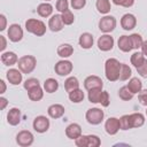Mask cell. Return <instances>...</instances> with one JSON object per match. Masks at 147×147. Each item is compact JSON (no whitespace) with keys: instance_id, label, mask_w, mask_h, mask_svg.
I'll return each instance as SVG.
<instances>
[{"instance_id":"cell-1","label":"cell","mask_w":147,"mask_h":147,"mask_svg":"<svg viewBox=\"0 0 147 147\" xmlns=\"http://www.w3.org/2000/svg\"><path fill=\"white\" fill-rule=\"evenodd\" d=\"M121 67L122 63L117 59L110 57L106 61L105 63V75L106 78L109 82H116L119 79V74H121Z\"/></svg>"},{"instance_id":"cell-2","label":"cell","mask_w":147,"mask_h":147,"mask_svg":"<svg viewBox=\"0 0 147 147\" xmlns=\"http://www.w3.org/2000/svg\"><path fill=\"white\" fill-rule=\"evenodd\" d=\"M25 30L37 37H41L46 33V25L41 20L29 18L25 21Z\"/></svg>"},{"instance_id":"cell-3","label":"cell","mask_w":147,"mask_h":147,"mask_svg":"<svg viewBox=\"0 0 147 147\" xmlns=\"http://www.w3.org/2000/svg\"><path fill=\"white\" fill-rule=\"evenodd\" d=\"M17 65L23 74H31L36 69L37 59L33 55H23L22 57L18 59Z\"/></svg>"},{"instance_id":"cell-4","label":"cell","mask_w":147,"mask_h":147,"mask_svg":"<svg viewBox=\"0 0 147 147\" xmlns=\"http://www.w3.org/2000/svg\"><path fill=\"white\" fill-rule=\"evenodd\" d=\"M75 144L77 147H99L101 145V140L95 134H82L75 139Z\"/></svg>"},{"instance_id":"cell-5","label":"cell","mask_w":147,"mask_h":147,"mask_svg":"<svg viewBox=\"0 0 147 147\" xmlns=\"http://www.w3.org/2000/svg\"><path fill=\"white\" fill-rule=\"evenodd\" d=\"M103 117H105V113L102 109L100 108H90L86 114H85V118L87 121V123L92 124V125H98L100 124L102 121H103Z\"/></svg>"},{"instance_id":"cell-6","label":"cell","mask_w":147,"mask_h":147,"mask_svg":"<svg viewBox=\"0 0 147 147\" xmlns=\"http://www.w3.org/2000/svg\"><path fill=\"white\" fill-rule=\"evenodd\" d=\"M116 28V18L111 15H105L99 21V29L103 33H110Z\"/></svg>"},{"instance_id":"cell-7","label":"cell","mask_w":147,"mask_h":147,"mask_svg":"<svg viewBox=\"0 0 147 147\" xmlns=\"http://www.w3.org/2000/svg\"><path fill=\"white\" fill-rule=\"evenodd\" d=\"M74 69V65H72V62L69 61V60H60L56 62V64L54 65V71L55 74H57L59 76H68L71 74Z\"/></svg>"},{"instance_id":"cell-8","label":"cell","mask_w":147,"mask_h":147,"mask_svg":"<svg viewBox=\"0 0 147 147\" xmlns=\"http://www.w3.org/2000/svg\"><path fill=\"white\" fill-rule=\"evenodd\" d=\"M34 137L32 134V132L28 131V130H22L16 134V142L18 146L21 147H29L33 144Z\"/></svg>"},{"instance_id":"cell-9","label":"cell","mask_w":147,"mask_h":147,"mask_svg":"<svg viewBox=\"0 0 147 147\" xmlns=\"http://www.w3.org/2000/svg\"><path fill=\"white\" fill-rule=\"evenodd\" d=\"M49 119L44 116V115H39L37 116L34 119H33V123H32V126H33V130L38 133H44L46 131H48L49 129Z\"/></svg>"},{"instance_id":"cell-10","label":"cell","mask_w":147,"mask_h":147,"mask_svg":"<svg viewBox=\"0 0 147 147\" xmlns=\"http://www.w3.org/2000/svg\"><path fill=\"white\" fill-rule=\"evenodd\" d=\"M96 44H98V48L100 51L108 52V51H111L113 49L114 44H115V40H114V38L109 33H105L101 37H99Z\"/></svg>"},{"instance_id":"cell-11","label":"cell","mask_w":147,"mask_h":147,"mask_svg":"<svg viewBox=\"0 0 147 147\" xmlns=\"http://www.w3.org/2000/svg\"><path fill=\"white\" fill-rule=\"evenodd\" d=\"M7 34H8V38L10 41L13 42H18L23 39V29L20 24H11L9 25V29L7 31Z\"/></svg>"},{"instance_id":"cell-12","label":"cell","mask_w":147,"mask_h":147,"mask_svg":"<svg viewBox=\"0 0 147 147\" xmlns=\"http://www.w3.org/2000/svg\"><path fill=\"white\" fill-rule=\"evenodd\" d=\"M84 87L86 91L93 90V88H102L103 87V82L99 76L91 75L87 76L84 80Z\"/></svg>"},{"instance_id":"cell-13","label":"cell","mask_w":147,"mask_h":147,"mask_svg":"<svg viewBox=\"0 0 147 147\" xmlns=\"http://www.w3.org/2000/svg\"><path fill=\"white\" fill-rule=\"evenodd\" d=\"M6 78L9 82V84L11 85H18L22 83L23 79V72L20 69H15L11 68L6 72Z\"/></svg>"},{"instance_id":"cell-14","label":"cell","mask_w":147,"mask_h":147,"mask_svg":"<svg viewBox=\"0 0 147 147\" xmlns=\"http://www.w3.org/2000/svg\"><path fill=\"white\" fill-rule=\"evenodd\" d=\"M137 25V18L133 14H124L121 18V26L125 30V31H130V30H133Z\"/></svg>"},{"instance_id":"cell-15","label":"cell","mask_w":147,"mask_h":147,"mask_svg":"<svg viewBox=\"0 0 147 147\" xmlns=\"http://www.w3.org/2000/svg\"><path fill=\"white\" fill-rule=\"evenodd\" d=\"M105 130L108 134L114 136L116 134L119 130H121V125H119V118L116 117H109L106 123H105Z\"/></svg>"},{"instance_id":"cell-16","label":"cell","mask_w":147,"mask_h":147,"mask_svg":"<svg viewBox=\"0 0 147 147\" xmlns=\"http://www.w3.org/2000/svg\"><path fill=\"white\" fill-rule=\"evenodd\" d=\"M64 24H63V21H62V17L60 14H55V15H52L49 21H48V28L51 31L53 32H59L63 29Z\"/></svg>"},{"instance_id":"cell-17","label":"cell","mask_w":147,"mask_h":147,"mask_svg":"<svg viewBox=\"0 0 147 147\" xmlns=\"http://www.w3.org/2000/svg\"><path fill=\"white\" fill-rule=\"evenodd\" d=\"M21 118H22V114L18 108H11L7 113V123L11 126L18 125L21 122Z\"/></svg>"},{"instance_id":"cell-18","label":"cell","mask_w":147,"mask_h":147,"mask_svg":"<svg viewBox=\"0 0 147 147\" xmlns=\"http://www.w3.org/2000/svg\"><path fill=\"white\" fill-rule=\"evenodd\" d=\"M65 113V109L62 105L60 103H54V105H51L47 109V114L51 118H54V119H57L60 117H62Z\"/></svg>"},{"instance_id":"cell-19","label":"cell","mask_w":147,"mask_h":147,"mask_svg":"<svg viewBox=\"0 0 147 147\" xmlns=\"http://www.w3.org/2000/svg\"><path fill=\"white\" fill-rule=\"evenodd\" d=\"M65 136L71 139V140H75L77 139L78 137L82 136V126L77 123H71L69 124L67 127H65Z\"/></svg>"},{"instance_id":"cell-20","label":"cell","mask_w":147,"mask_h":147,"mask_svg":"<svg viewBox=\"0 0 147 147\" xmlns=\"http://www.w3.org/2000/svg\"><path fill=\"white\" fill-rule=\"evenodd\" d=\"M93 42H94V38H93L92 33H90V32L82 33L78 39V44L83 49H90L93 46Z\"/></svg>"},{"instance_id":"cell-21","label":"cell","mask_w":147,"mask_h":147,"mask_svg":"<svg viewBox=\"0 0 147 147\" xmlns=\"http://www.w3.org/2000/svg\"><path fill=\"white\" fill-rule=\"evenodd\" d=\"M1 62H2V64L7 65V67H11L18 62V57H17L16 53H14V52H2Z\"/></svg>"},{"instance_id":"cell-22","label":"cell","mask_w":147,"mask_h":147,"mask_svg":"<svg viewBox=\"0 0 147 147\" xmlns=\"http://www.w3.org/2000/svg\"><path fill=\"white\" fill-rule=\"evenodd\" d=\"M117 46L118 48L124 52V53H129L131 52L133 48H132V44H131V40H130V36H121L118 38V41H117Z\"/></svg>"},{"instance_id":"cell-23","label":"cell","mask_w":147,"mask_h":147,"mask_svg":"<svg viewBox=\"0 0 147 147\" xmlns=\"http://www.w3.org/2000/svg\"><path fill=\"white\" fill-rule=\"evenodd\" d=\"M37 13L40 17H49L53 14V6L49 2H42L37 7Z\"/></svg>"},{"instance_id":"cell-24","label":"cell","mask_w":147,"mask_h":147,"mask_svg":"<svg viewBox=\"0 0 147 147\" xmlns=\"http://www.w3.org/2000/svg\"><path fill=\"white\" fill-rule=\"evenodd\" d=\"M74 54V47L70 44H61L57 47V55L62 59L70 57Z\"/></svg>"},{"instance_id":"cell-25","label":"cell","mask_w":147,"mask_h":147,"mask_svg":"<svg viewBox=\"0 0 147 147\" xmlns=\"http://www.w3.org/2000/svg\"><path fill=\"white\" fill-rule=\"evenodd\" d=\"M28 96L31 101H40L44 96V88L40 85L37 87H33L28 91Z\"/></svg>"},{"instance_id":"cell-26","label":"cell","mask_w":147,"mask_h":147,"mask_svg":"<svg viewBox=\"0 0 147 147\" xmlns=\"http://www.w3.org/2000/svg\"><path fill=\"white\" fill-rule=\"evenodd\" d=\"M130 121H131V127H140L145 124V116L141 113H133L130 114Z\"/></svg>"},{"instance_id":"cell-27","label":"cell","mask_w":147,"mask_h":147,"mask_svg":"<svg viewBox=\"0 0 147 147\" xmlns=\"http://www.w3.org/2000/svg\"><path fill=\"white\" fill-rule=\"evenodd\" d=\"M126 86L129 87V90H130L133 94H137V93H139V92L142 90V83H141V80H140L139 78H137V77L130 78V80H129V83H127Z\"/></svg>"},{"instance_id":"cell-28","label":"cell","mask_w":147,"mask_h":147,"mask_svg":"<svg viewBox=\"0 0 147 147\" xmlns=\"http://www.w3.org/2000/svg\"><path fill=\"white\" fill-rule=\"evenodd\" d=\"M95 7L98 9V11L102 15H108V13L111 9V5H110V0H96L95 2Z\"/></svg>"},{"instance_id":"cell-29","label":"cell","mask_w":147,"mask_h":147,"mask_svg":"<svg viewBox=\"0 0 147 147\" xmlns=\"http://www.w3.org/2000/svg\"><path fill=\"white\" fill-rule=\"evenodd\" d=\"M59 90V82L54 78H47L44 82V91L47 93H54Z\"/></svg>"},{"instance_id":"cell-30","label":"cell","mask_w":147,"mask_h":147,"mask_svg":"<svg viewBox=\"0 0 147 147\" xmlns=\"http://www.w3.org/2000/svg\"><path fill=\"white\" fill-rule=\"evenodd\" d=\"M68 94H69V100H70L71 102H74V103H79V102H82V101L84 100V96H85L83 90H80L79 87L76 88V90H72V91L69 92Z\"/></svg>"},{"instance_id":"cell-31","label":"cell","mask_w":147,"mask_h":147,"mask_svg":"<svg viewBox=\"0 0 147 147\" xmlns=\"http://www.w3.org/2000/svg\"><path fill=\"white\" fill-rule=\"evenodd\" d=\"M145 60H146V57H145V55L141 53V52H134L132 55H131V59H130V61H131V64L137 69L138 67H140L144 62H145Z\"/></svg>"},{"instance_id":"cell-32","label":"cell","mask_w":147,"mask_h":147,"mask_svg":"<svg viewBox=\"0 0 147 147\" xmlns=\"http://www.w3.org/2000/svg\"><path fill=\"white\" fill-rule=\"evenodd\" d=\"M78 87H79V82H78V79L75 76H70V77H68L65 79V82H64V88H65V91L68 93L71 92L72 90L78 88Z\"/></svg>"},{"instance_id":"cell-33","label":"cell","mask_w":147,"mask_h":147,"mask_svg":"<svg viewBox=\"0 0 147 147\" xmlns=\"http://www.w3.org/2000/svg\"><path fill=\"white\" fill-rule=\"evenodd\" d=\"M101 93H102V88H93V90H90L88 91V94H87L88 101L92 102V103H99Z\"/></svg>"},{"instance_id":"cell-34","label":"cell","mask_w":147,"mask_h":147,"mask_svg":"<svg viewBox=\"0 0 147 147\" xmlns=\"http://www.w3.org/2000/svg\"><path fill=\"white\" fill-rule=\"evenodd\" d=\"M133 95H134V94L129 90L127 86H122V87L118 90V96H119V99H122L123 101L132 100Z\"/></svg>"},{"instance_id":"cell-35","label":"cell","mask_w":147,"mask_h":147,"mask_svg":"<svg viewBox=\"0 0 147 147\" xmlns=\"http://www.w3.org/2000/svg\"><path fill=\"white\" fill-rule=\"evenodd\" d=\"M130 40H131V44H132V48L133 49L141 48L142 42H144V39H142V37L139 33H132L130 36Z\"/></svg>"},{"instance_id":"cell-36","label":"cell","mask_w":147,"mask_h":147,"mask_svg":"<svg viewBox=\"0 0 147 147\" xmlns=\"http://www.w3.org/2000/svg\"><path fill=\"white\" fill-rule=\"evenodd\" d=\"M131 75H132V70L131 68L125 64V63H122V67H121V74H119V80L124 82V80H129V78H131Z\"/></svg>"},{"instance_id":"cell-37","label":"cell","mask_w":147,"mask_h":147,"mask_svg":"<svg viewBox=\"0 0 147 147\" xmlns=\"http://www.w3.org/2000/svg\"><path fill=\"white\" fill-rule=\"evenodd\" d=\"M61 17H62V21H63L64 25H71L75 21V16H74V14L70 9H67L63 13H61Z\"/></svg>"},{"instance_id":"cell-38","label":"cell","mask_w":147,"mask_h":147,"mask_svg":"<svg viewBox=\"0 0 147 147\" xmlns=\"http://www.w3.org/2000/svg\"><path fill=\"white\" fill-rule=\"evenodd\" d=\"M119 125L121 130H130L131 127V121H130V115H123L119 118Z\"/></svg>"},{"instance_id":"cell-39","label":"cell","mask_w":147,"mask_h":147,"mask_svg":"<svg viewBox=\"0 0 147 147\" xmlns=\"http://www.w3.org/2000/svg\"><path fill=\"white\" fill-rule=\"evenodd\" d=\"M40 85V83H39V80L37 79V78H28L25 82H24V84H23V86H24V88L26 90V91H29V90H31V88H33V87H37V86H39Z\"/></svg>"},{"instance_id":"cell-40","label":"cell","mask_w":147,"mask_h":147,"mask_svg":"<svg viewBox=\"0 0 147 147\" xmlns=\"http://www.w3.org/2000/svg\"><path fill=\"white\" fill-rule=\"evenodd\" d=\"M99 103H100L102 107H108V106H109V103H110V96H109V93H108L107 91H102Z\"/></svg>"},{"instance_id":"cell-41","label":"cell","mask_w":147,"mask_h":147,"mask_svg":"<svg viewBox=\"0 0 147 147\" xmlns=\"http://www.w3.org/2000/svg\"><path fill=\"white\" fill-rule=\"evenodd\" d=\"M55 7H56V10H59L60 13H63L64 10L69 9V2L68 0H57Z\"/></svg>"},{"instance_id":"cell-42","label":"cell","mask_w":147,"mask_h":147,"mask_svg":"<svg viewBox=\"0 0 147 147\" xmlns=\"http://www.w3.org/2000/svg\"><path fill=\"white\" fill-rule=\"evenodd\" d=\"M113 2L116 6H122V7L129 8V7H132L133 6L134 0H113Z\"/></svg>"},{"instance_id":"cell-43","label":"cell","mask_w":147,"mask_h":147,"mask_svg":"<svg viewBox=\"0 0 147 147\" xmlns=\"http://www.w3.org/2000/svg\"><path fill=\"white\" fill-rule=\"evenodd\" d=\"M70 5L74 9H83L86 6V0H71Z\"/></svg>"},{"instance_id":"cell-44","label":"cell","mask_w":147,"mask_h":147,"mask_svg":"<svg viewBox=\"0 0 147 147\" xmlns=\"http://www.w3.org/2000/svg\"><path fill=\"white\" fill-rule=\"evenodd\" d=\"M138 99H139V102L147 107V88L146 90H141L139 93H138Z\"/></svg>"},{"instance_id":"cell-45","label":"cell","mask_w":147,"mask_h":147,"mask_svg":"<svg viewBox=\"0 0 147 147\" xmlns=\"http://www.w3.org/2000/svg\"><path fill=\"white\" fill-rule=\"evenodd\" d=\"M137 71H138V74H139L142 78H147V59L145 60V62H144L140 67L137 68Z\"/></svg>"},{"instance_id":"cell-46","label":"cell","mask_w":147,"mask_h":147,"mask_svg":"<svg viewBox=\"0 0 147 147\" xmlns=\"http://www.w3.org/2000/svg\"><path fill=\"white\" fill-rule=\"evenodd\" d=\"M7 28V18L3 14H0V31L6 30Z\"/></svg>"},{"instance_id":"cell-47","label":"cell","mask_w":147,"mask_h":147,"mask_svg":"<svg viewBox=\"0 0 147 147\" xmlns=\"http://www.w3.org/2000/svg\"><path fill=\"white\" fill-rule=\"evenodd\" d=\"M0 51L1 52H3L5 51V48L7 47V40H6V38L3 37V36H0Z\"/></svg>"},{"instance_id":"cell-48","label":"cell","mask_w":147,"mask_h":147,"mask_svg":"<svg viewBox=\"0 0 147 147\" xmlns=\"http://www.w3.org/2000/svg\"><path fill=\"white\" fill-rule=\"evenodd\" d=\"M7 105H8V100H7L5 96H1V98H0V109L3 110V109L7 107Z\"/></svg>"},{"instance_id":"cell-49","label":"cell","mask_w":147,"mask_h":147,"mask_svg":"<svg viewBox=\"0 0 147 147\" xmlns=\"http://www.w3.org/2000/svg\"><path fill=\"white\" fill-rule=\"evenodd\" d=\"M141 53H142L145 56H147V40H144V42H142V46H141Z\"/></svg>"},{"instance_id":"cell-50","label":"cell","mask_w":147,"mask_h":147,"mask_svg":"<svg viewBox=\"0 0 147 147\" xmlns=\"http://www.w3.org/2000/svg\"><path fill=\"white\" fill-rule=\"evenodd\" d=\"M0 85H1V90H0V94H3L6 92V83L3 79H0Z\"/></svg>"},{"instance_id":"cell-51","label":"cell","mask_w":147,"mask_h":147,"mask_svg":"<svg viewBox=\"0 0 147 147\" xmlns=\"http://www.w3.org/2000/svg\"><path fill=\"white\" fill-rule=\"evenodd\" d=\"M44 1H45V2H48V1H51V0H44Z\"/></svg>"},{"instance_id":"cell-52","label":"cell","mask_w":147,"mask_h":147,"mask_svg":"<svg viewBox=\"0 0 147 147\" xmlns=\"http://www.w3.org/2000/svg\"><path fill=\"white\" fill-rule=\"evenodd\" d=\"M146 116H147V109H146Z\"/></svg>"}]
</instances>
